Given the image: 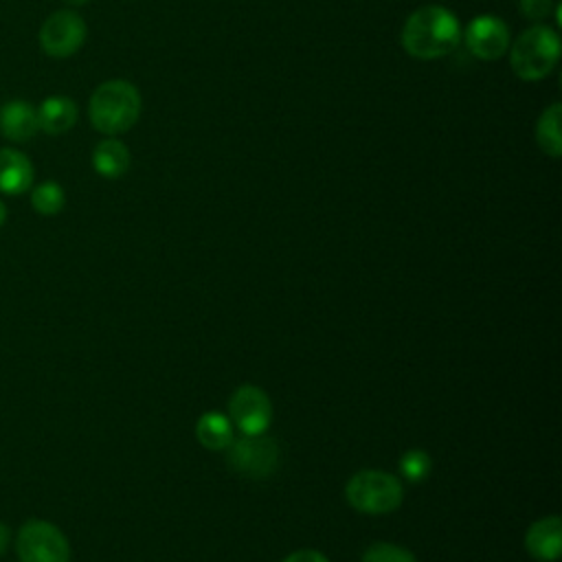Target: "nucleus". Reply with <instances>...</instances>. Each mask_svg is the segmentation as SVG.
Returning a JSON list of instances; mask_svg holds the SVG:
<instances>
[{
	"label": "nucleus",
	"instance_id": "1",
	"mask_svg": "<svg viewBox=\"0 0 562 562\" xmlns=\"http://www.w3.org/2000/svg\"><path fill=\"white\" fill-rule=\"evenodd\" d=\"M461 42L457 15L439 4L415 9L402 26V46L415 59H439Z\"/></svg>",
	"mask_w": 562,
	"mask_h": 562
},
{
	"label": "nucleus",
	"instance_id": "2",
	"mask_svg": "<svg viewBox=\"0 0 562 562\" xmlns=\"http://www.w3.org/2000/svg\"><path fill=\"white\" fill-rule=\"evenodd\" d=\"M90 123L105 136H116L134 127L140 116V94L125 79H110L94 88L88 103Z\"/></svg>",
	"mask_w": 562,
	"mask_h": 562
},
{
	"label": "nucleus",
	"instance_id": "3",
	"mask_svg": "<svg viewBox=\"0 0 562 562\" xmlns=\"http://www.w3.org/2000/svg\"><path fill=\"white\" fill-rule=\"evenodd\" d=\"M560 61V35L547 24L525 29L509 48V64L525 81L544 79Z\"/></svg>",
	"mask_w": 562,
	"mask_h": 562
},
{
	"label": "nucleus",
	"instance_id": "4",
	"mask_svg": "<svg viewBox=\"0 0 562 562\" xmlns=\"http://www.w3.org/2000/svg\"><path fill=\"white\" fill-rule=\"evenodd\" d=\"M347 503L362 514H389L402 503V483L382 470H362L347 481Z\"/></svg>",
	"mask_w": 562,
	"mask_h": 562
},
{
	"label": "nucleus",
	"instance_id": "5",
	"mask_svg": "<svg viewBox=\"0 0 562 562\" xmlns=\"http://www.w3.org/2000/svg\"><path fill=\"white\" fill-rule=\"evenodd\" d=\"M20 562H70V544L66 536L46 520H29L15 538Z\"/></svg>",
	"mask_w": 562,
	"mask_h": 562
},
{
	"label": "nucleus",
	"instance_id": "6",
	"mask_svg": "<svg viewBox=\"0 0 562 562\" xmlns=\"http://www.w3.org/2000/svg\"><path fill=\"white\" fill-rule=\"evenodd\" d=\"M226 450V461L231 470L248 479H266L277 470L279 463V446L263 432L233 439Z\"/></svg>",
	"mask_w": 562,
	"mask_h": 562
},
{
	"label": "nucleus",
	"instance_id": "7",
	"mask_svg": "<svg viewBox=\"0 0 562 562\" xmlns=\"http://www.w3.org/2000/svg\"><path fill=\"white\" fill-rule=\"evenodd\" d=\"M86 22L79 13L70 9H59L50 13L40 29V46L48 57L64 59L75 55L86 42Z\"/></svg>",
	"mask_w": 562,
	"mask_h": 562
},
{
	"label": "nucleus",
	"instance_id": "8",
	"mask_svg": "<svg viewBox=\"0 0 562 562\" xmlns=\"http://www.w3.org/2000/svg\"><path fill=\"white\" fill-rule=\"evenodd\" d=\"M228 419L244 435H261L272 419V404L259 386L244 384L239 386L228 402Z\"/></svg>",
	"mask_w": 562,
	"mask_h": 562
},
{
	"label": "nucleus",
	"instance_id": "9",
	"mask_svg": "<svg viewBox=\"0 0 562 562\" xmlns=\"http://www.w3.org/2000/svg\"><path fill=\"white\" fill-rule=\"evenodd\" d=\"M463 40L474 57L494 61L501 59L509 48V26L498 15L483 13L468 24Z\"/></svg>",
	"mask_w": 562,
	"mask_h": 562
},
{
	"label": "nucleus",
	"instance_id": "10",
	"mask_svg": "<svg viewBox=\"0 0 562 562\" xmlns=\"http://www.w3.org/2000/svg\"><path fill=\"white\" fill-rule=\"evenodd\" d=\"M0 132L4 138L13 143H26L31 140L37 132V110L22 99L7 101L0 108Z\"/></svg>",
	"mask_w": 562,
	"mask_h": 562
},
{
	"label": "nucleus",
	"instance_id": "11",
	"mask_svg": "<svg viewBox=\"0 0 562 562\" xmlns=\"http://www.w3.org/2000/svg\"><path fill=\"white\" fill-rule=\"evenodd\" d=\"M527 551L542 562H551L560 558L562 547V522L560 516H544L536 520L525 533Z\"/></svg>",
	"mask_w": 562,
	"mask_h": 562
},
{
	"label": "nucleus",
	"instance_id": "12",
	"mask_svg": "<svg viewBox=\"0 0 562 562\" xmlns=\"http://www.w3.org/2000/svg\"><path fill=\"white\" fill-rule=\"evenodd\" d=\"M33 165L26 154L4 147L0 149V191L7 195H20L33 184Z\"/></svg>",
	"mask_w": 562,
	"mask_h": 562
},
{
	"label": "nucleus",
	"instance_id": "13",
	"mask_svg": "<svg viewBox=\"0 0 562 562\" xmlns=\"http://www.w3.org/2000/svg\"><path fill=\"white\" fill-rule=\"evenodd\" d=\"M77 103L64 94H53L44 99L37 108V125L46 134H64L77 123Z\"/></svg>",
	"mask_w": 562,
	"mask_h": 562
},
{
	"label": "nucleus",
	"instance_id": "14",
	"mask_svg": "<svg viewBox=\"0 0 562 562\" xmlns=\"http://www.w3.org/2000/svg\"><path fill=\"white\" fill-rule=\"evenodd\" d=\"M92 167L103 178H121L130 169V149L123 140L110 136L103 138L92 151Z\"/></svg>",
	"mask_w": 562,
	"mask_h": 562
},
{
	"label": "nucleus",
	"instance_id": "15",
	"mask_svg": "<svg viewBox=\"0 0 562 562\" xmlns=\"http://www.w3.org/2000/svg\"><path fill=\"white\" fill-rule=\"evenodd\" d=\"M195 437L209 450H226L233 441V422L220 411H209L198 419Z\"/></svg>",
	"mask_w": 562,
	"mask_h": 562
},
{
	"label": "nucleus",
	"instance_id": "16",
	"mask_svg": "<svg viewBox=\"0 0 562 562\" xmlns=\"http://www.w3.org/2000/svg\"><path fill=\"white\" fill-rule=\"evenodd\" d=\"M560 121H562V105L551 103L538 119L536 123V140L538 147L549 156L558 158L562 154V132H560Z\"/></svg>",
	"mask_w": 562,
	"mask_h": 562
},
{
	"label": "nucleus",
	"instance_id": "17",
	"mask_svg": "<svg viewBox=\"0 0 562 562\" xmlns=\"http://www.w3.org/2000/svg\"><path fill=\"white\" fill-rule=\"evenodd\" d=\"M31 204L40 215H57L66 204L64 189L57 182L46 180L31 191Z\"/></svg>",
	"mask_w": 562,
	"mask_h": 562
},
{
	"label": "nucleus",
	"instance_id": "18",
	"mask_svg": "<svg viewBox=\"0 0 562 562\" xmlns=\"http://www.w3.org/2000/svg\"><path fill=\"white\" fill-rule=\"evenodd\" d=\"M430 457L424 450H408L402 459H400V472L406 481L411 483H419L428 476L430 472Z\"/></svg>",
	"mask_w": 562,
	"mask_h": 562
},
{
	"label": "nucleus",
	"instance_id": "19",
	"mask_svg": "<svg viewBox=\"0 0 562 562\" xmlns=\"http://www.w3.org/2000/svg\"><path fill=\"white\" fill-rule=\"evenodd\" d=\"M362 562H417V560L404 547H397L391 542H375L364 551Z\"/></svg>",
	"mask_w": 562,
	"mask_h": 562
},
{
	"label": "nucleus",
	"instance_id": "20",
	"mask_svg": "<svg viewBox=\"0 0 562 562\" xmlns=\"http://www.w3.org/2000/svg\"><path fill=\"white\" fill-rule=\"evenodd\" d=\"M518 7L525 18L533 22H542L555 9V2L553 0H518Z\"/></svg>",
	"mask_w": 562,
	"mask_h": 562
},
{
	"label": "nucleus",
	"instance_id": "21",
	"mask_svg": "<svg viewBox=\"0 0 562 562\" xmlns=\"http://www.w3.org/2000/svg\"><path fill=\"white\" fill-rule=\"evenodd\" d=\"M283 562H329L321 551H314V549H301V551H294L290 553Z\"/></svg>",
	"mask_w": 562,
	"mask_h": 562
},
{
	"label": "nucleus",
	"instance_id": "22",
	"mask_svg": "<svg viewBox=\"0 0 562 562\" xmlns=\"http://www.w3.org/2000/svg\"><path fill=\"white\" fill-rule=\"evenodd\" d=\"M9 536H11V531H9V527L4 525V522H0V555L7 551V547H9Z\"/></svg>",
	"mask_w": 562,
	"mask_h": 562
},
{
	"label": "nucleus",
	"instance_id": "23",
	"mask_svg": "<svg viewBox=\"0 0 562 562\" xmlns=\"http://www.w3.org/2000/svg\"><path fill=\"white\" fill-rule=\"evenodd\" d=\"M7 222V206H4V202L0 200V226Z\"/></svg>",
	"mask_w": 562,
	"mask_h": 562
},
{
	"label": "nucleus",
	"instance_id": "24",
	"mask_svg": "<svg viewBox=\"0 0 562 562\" xmlns=\"http://www.w3.org/2000/svg\"><path fill=\"white\" fill-rule=\"evenodd\" d=\"M68 4H75V7H81V4H86V2H90V0H66Z\"/></svg>",
	"mask_w": 562,
	"mask_h": 562
}]
</instances>
